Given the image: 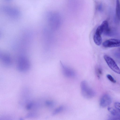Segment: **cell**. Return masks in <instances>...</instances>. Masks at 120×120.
Segmentation results:
<instances>
[{
	"instance_id": "obj_1",
	"label": "cell",
	"mask_w": 120,
	"mask_h": 120,
	"mask_svg": "<svg viewBox=\"0 0 120 120\" xmlns=\"http://www.w3.org/2000/svg\"><path fill=\"white\" fill-rule=\"evenodd\" d=\"M17 64L18 70L21 72H25L29 71L30 67L29 60L26 57L21 56L18 58Z\"/></svg>"
},
{
	"instance_id": "obj_2",
	"label": "cell",
	"mask_w": 120,
	"mask_h": 120,
	"mask_svg": "<svg viewBox=\"0 0 120 120\" xmlns=\"http://www.w3.org/2000/svg\"><path fill=\"white\" fill-rule=\"evenodd\" d=\"M80 87L82 95L85 98L91 99L95 96L94 91L89 86L86 81L84 80L81 82Z\"/></svg>"
},
{
	"instance_id": "obj_3",
	"label": "cell",
	"mask_w": 120,
	"mask_h": 120,
	"mask_svg": "<svg viewBox=\"0 0 120 120\" xmlns=\"http://www.w3.org/2000/svg\"><path fill=\"white\" fill-rule=\"evenodd\" d=\"M104 58L110 68L115 73L120 74V69L115 61L109 56L105 55Z\"/></svg>"
},
{
	"instance_id": "obj_4",
	"label": "cell",
	"mask_w": 120,
	"mask_h": 120,
	"mask_svg": "<svg viewBox=\"0 0 120 120\" xmlns=\"http://www.w3.org/2000/svg\"><path fill=\"white\" fill-rule=\"evenodd\" d=\"M60 63L63 74L65 76L71 78L75 76V73L74 70L65 65L61 62Z\"/></svg>"
},
{
	"instance_id": "obj_5",
	"label": "cell",
	"mask_w": 120,
	"mask_h": 120,
	"mask_svg": "<svg viewBox=\"0 0 120 120\" xmlns=\"http://www.w3.org/2000/svg\"><path fill=\"white\" fill-rule=\"evenodd\" d=\"M103 46L105 48H111L120 46V40L110 39L104 41L102 44Z\"/></svg>"
},
{
	"instance_id": "obj_6",
	"label": "cell",
	"mask_w": 120,
	"mask_h": 120,
	"mask_svg": "<svg viewBox=\"0 0 120 120\" xmlns=\"http://www.w3.org/2000/svg\"><path fill=\"white\" fill-rule=\"evenodd\" d=\"M0 58L2 62L5 66L9 67L11 64L12 61L11 57L7 53L3 52H1Z\"/></svg>"
},
{
	"instance_id": "obj_7",
	"label": "cell",
	"mask_w": 120,
	"mask_h": 120,
	"mask_svg": "<svg viewBox=\"0 0 120 120\" xmlns=\"http://www.w3.org/2000/svg\"><path fill=\"white\" fill-rule=\"evenodd\" d=\"M112 99L108 95L105 94L101 97L100 101V105L102 107H106L111 103Z\"/></svg>"
},
{
	"instance_id": "obj_8",
	"label": "cell",
	"mask_w": 120,
	"mask_h": 120,
	"mask_svg": "<svg viewBox=\"0 0 120 120\" xmlns=\"http://www.w3.org/2000/svg\"><path fill=\"white\" fill-rule=\"evenodd\" d=\"M104 33L106 34H109L110 32V30L109 27L108 21L104 20L103 22L101 25H100Z\"/></svg>"
},
{
	"instance_id": "obj_9",
	"label": "cell",
	"mask_w": 120,
	"mask_h": 120,
	"mask_svg": "<svg viewBox=\"0 0 120 120\" xmlns=\"http://www.w3.org/2000/svg\"><path fill=\"white\" fill-rule=\"evenodd\" d=\"M101 35L95 32L93 36V40L95 43L97 45H100L101 43L102 39Z\"/></svg>"
},
{
	"instance_id": "obj_10",
	"label": "cell",
	"mask_w": 120,
	"mask_h": 120,
	"mask_svg": "<svg viewBox=\"0 0 120 120\" xmlns=\"http://www.w3.org/2000/svg\"><path fill=\"white\" fill-rule=\"evenodd\" d=\"M108 109L113 116L117 117H120V112L116 109L112 107H109L108 108Z\"/></svg>"
},
{
	"instance_id": "obj_11",
	"label": "cell",
	"mask_w": 120,
	"mask_h": 120,
	"mask_svg": "<svg viewBox=\"0 0 120 120\" xmlns=\"http://www.w3.org/2000/svg\"><path fill=\"white\" fill-rule=\"evenodd\" d=\"M116 15L118 20L120 21V2L117 0L116 2Z\"/></svg>"
},
{
	"instance_id": "obj_12",
	"label": "cell",
	"mask_w": 120,
	"mask_h": 120,
	"mask_svg": "<svg viewBox=\"0 0 120 120\" xmlns=\"http://www.w3.org/2000/svg\"><path fill=\"white\" fill-rule=\"evenodd\" d=\"M64 107L63 106H60L56 109L52 113V115H55L62 112L64 110Z\"/></svg>"
},
{
	"instance_id": "obj_13",
	"label": "cell",
	"mask_w": 120,
	"mask_h": 120,
	"mask_svg": "<svg viewBox=\"0 0 120 120\" xmlns=\"http://www.w3.org/2000/svg\"><path fill=\"white\" fill-rule=\"evenodd\" d=\"M96 73L98 78H100L102 74V71L101 68L99 67H97L96 68Z\"/></svg>"
},
{
	"instance_id": "obj_14",
	"label": "cell",
	"mask_w": 120,
	"mask_h": 120,
	"mask_svg": "<svg viewBox=\"0 0 120 120\" xmlns=\"http://www.w3.org/2000/svg\"><path fill=\"white\" fill-rule=\"evenodd\" d=\"M107 77L108 79L111 82L114 83L116 82V81L111 75L109 74H108L107 75Z\"/></svg>"
},
{
	"instance_id": "obj_15",
	"label": "cell",
	"mask_w": 120,
	"mask_h": 120,
	"mask_svg": "<svg viewBox=\"0 0 120 120\" xmlns=\"http://www.w3.org/2000/svg\"><path fill=\"white\" fill-rule=\"evenodd\" d=\"M114 106L116 109L120 112V103L116 102L114 104Z\"/></svg>"
},
{
	"instance_id": "obj_16",
	"label": "cell",
	"mask_w": 120,
	"mask_h": 120,
	"mask_svg": "<svg viewBox=\"0 0 120 120\" xmlns=\"http://www.w3.org/2000/svg\"><path fill=\"white\" fill-rule=\"evenodd\" d=\"M47 104L49 106L52 107L54 105V103L52 101H49L47 102Z\"/></svg>"
},
{
	"instance_id": "obj_17",
	"label": "cell",
	"mask_w": 120,
	"mask_h": 120,
	"mask_svg": "<svg viewBox=\"0 0 120 120\" xmlns=\"http://www.w3.org/2000/svg\"><path fill=\"white\" fill-rule=\"evenodd\" d=\"M119 117H116L109 118L107 120H118Z\"/></svg>"
},
{
	"instance_id": "obj_18",
	"label": "cell",
	"mask_w": 120,
	"mask_h": 120,
	"mask_svg": "<svg viewBox=\"0 0 120 120\" xmlns=\"http://www.w3.org/2000/svg\"><path fill=\"white\" fill-rule=\"evenodd\" d=\"M115 55L117 58L120 60V53H116L115 54Z\"/></svg>"
},
{
	"instance_id": "obj_19",
	"label": "cell",
	"mask_w": 120,
	"mask_h": 120,
	"mask_svg": "<svg viewBox=\"0 0 120 120\" xmlns=\"http://www.w3.org/2000/svg\"></svg>"
}]
</instances>
